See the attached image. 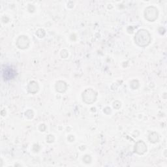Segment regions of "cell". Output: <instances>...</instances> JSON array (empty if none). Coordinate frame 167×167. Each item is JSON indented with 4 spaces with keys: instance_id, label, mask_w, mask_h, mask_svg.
I'll return each instance as SVG.
<instances>
[{
    "instance_id": "cell-1",
    "label": "cell",
    "mask_w": 167,
    "mask_h": 167,
    "mask_svg": "<svg viewBox=\"0 0 167 167\" xmlns=\"http://www.w3.org/2000/svg\"><path fill=\"white\" fill-rule=\"evenodd\" d=\"M151 35L148 30L140 29L136 33L135 36V43L140 47H146L151 42Z\"/></svg>"
},
{
    "instance_id": "cell-2",
    "label": "cell",
    "mask_w": 167,
    "mask_h": 167,
    "mask_svg": "<svg viewBox=\"0 0 167 167\" xmlns=\"http://www.w3.org/2000/svg\"><path fill=\"white\" fill-rule=\"evenodd\" d=\"M82 97L83 101L85 103L88 104H93L97 100V93L91 88H88L82 93Z\"/></svg>"
},
{
    "instance_id": "cell-3",
    "label": "cell",
    "mask_w": 167,
    "mask_h": 167,
    "mask_svg": "<svg viewBox=\"0 0 167 167\" xmlns=\"http://www.w3.org/2000/svg\"><path fill=\"white\" fill-rule=\"evenodd\" d=\"M159 15V11L154 6L146 7L144 11V17L149 22H154Z\"/></svg>"
},
{
    "instance_id": "cell-4",
    "label": "cell",
    "mask_w": 167,
    "mask_h": 167,
    "mask_svg": "<svg viewBox=\"0 0 167 167\" xmlns=\"http://www.w3.org/2000/svg\"><path fill=\"white\" fill-rule=\"evenodd\" d=\"M16 75V71L14 68L9 67V66H6L5 68L3 69L2 71V77L5 80H9Z\"/></svg>"
},
{
    "instance_id": "cell-5",
    "label": "cell",
    "mask_w": 167,
    "mask_h": 167,
    "mask_svg": "<svg viewBox=\"0 0 167 167\" xmlns=\"http://www.w3.org/2000/svg\"><path fill=\"white\" fill-rule=\"evenodd\" d=\"M134 152L138 155H143L147 152V146L142 140H138L136 142L134 147Z\"/></svg>"
},
{
    "instance_id": "cell-6",
    "label": "cell",
    "mask_w": 167,
    "mask_h": 167,
    "mask_svg": "<svg viewBox=\"0 0 167 167\" xmlns=\"http://www.w3.org/2000/svg\"><path fill=\"white\" fill-rule=\"evenodd\" d=\"M29 45V39L26 35H22L16 40V46L20 49L28 48Z\"/></svg>"
},
{
    "instance_id": "cell-7",
    "label": "cell",
    "mask_w": 167,
    "mask_h": 167,
    "mask_svg": "<svg viewBox=\"0 0 167 167\" xmlns=\"http://www.w3.org/2000/svg\"><path fill=\"white\" fill-rule=\"evenodd\" d=\"M27 89H28V91L29 92V93H31V94H35V93H36L39 89V84H38L37 82H35V81H31V82L28 84Z\"/></svg>"
},
{
    "instance_id": "cell-8",
    "label": "cell",
    "mask_w": 167,
    "mask_h": 167,
    "mask_svg": "<svg viewBox=\"0 0 167 167\" xmlns=\"http://www.w3.org/2000/svg\"><path fill=\"white\" fill-rule=\"evenodd\" d=\"M55 88H56V91H57L58 93H64L67 89V84L64 81L59 80L56 83Z\"/></svg>"
},
{
    "instance_id": "cell-9",
    "label": "cell",
    "mask_w": 167,
    "mask_h": 167,
    "mask_svg": "<svg viewBox=\"0 0 167 167\" xmlns=\"http://www.w3.org/2000/svg\"><path fill=\"white\" fill-rule=\"evenodd\" d=\"M148 139H149V142L153 144H155L159 141V135H158V134L157 132H152L149 135Z\"/></svg>"
},
{
    "instance_id": "cell-10",
    "label": "cell",
    "mask_w": 167,
    "mask_h": 167,
    "mask_svg": "<svg viewBox=\"0 0 167 167\" xmlns=\"http://www.w3.org/2000/svg\"><path fill=\"white\" fill-rule=\"evenodd\" d=\"M130 86L132 89H137L139 88V82L137 80H133L131 81Z\"/></svg>"
},
{
    "instance_id": "cell-11",
    "label": "cell",
    "mask_w": 167,
    "mask_h": 167,
    "mask_svg": "<svg viewBox=\"0 0 167 167\" xmlns=\"http://www.w3.org/2000/svg\"><path fill=\"white\" fill-rule=\"evenodd\" d=\"M46 35V32L43 29H39L36 31V35L39 38H43Z\"/></svg>"
},
{
    "instance_id": "cell-12",
    "label": "cell",
    "mask_w": 167,
    "mask_h": 167,
    "mask_svg": "<svg viewBox=\"0 0 167 167\" xmlns=\"http://www.w3.org/2000/svg\"><path fill=\"white\" fill-rule=\"evenodd\" d=\"M25 116L28 119H32L34 116V113L33 110H28L26 112H25Z\"/></svg>"
},
{
    "instance_id": "cell-13",
    "label": "cell",
    "mask_w": 167,
    "mask_h": 167,
    "mask_svg": "<svg viewBox=\"0 0 167 167\" xmlns=\"http://www.w3.org/2000/svg\"><path fill=\"white\" fill-rule=\"evenodd\" d=\"M83 161L86 164H89L91 162V156L89 155H86L83 158Z\"/></svg>"
},
{
    "instance_id": "cell-14",
    "label": "cell",
    "mask_w": 167,
    "mask_h": 167,
    "mask_svg": "<svg viewBox=\"0 0 167 167\" xmlns=\"http://www.w3.org/2000/svg\"><path fill=\"white\" fill-rule=\"evenodd\" d=\"M46 140L48 143H52V142H54V141L55 140V137H54V135H49L46 137Z\"/></svg>"
},
{
    "instance_id": "cell-15",
    "label": "cell",
    "mask_w": 167,
    "mask_h": 167,
    "mask_svg": "<svg viewBox=\"0 0 167 167\" xmlns=\"http://www.w3.org/2000/svg\"><path fill=\"white\" fill-rule=\"evenodd\" d=\"M121 103H120V101H116L114 102V103H113V107H114L115 109H117V110L120 109V107H121Z\"/></svg>"
},
{
    "instance_id": "cell-16",
    "label": "cell",
    "mask_w": 167,
    "mask_h": 167,
    "mask_svg": "<svg viewBox=\"0 0 167 167\" xmlns=\"http://www.w3.org/2000/svg\"><path fill=\"white\" fill-rule=\"evenodd\" d=\"M60 55H61V56L63 57V58H66V57H68L69 53L68 52H67L66 50H63L61 52Z\"/></svg>"
},
{
    "instance_id": "cell-17",
    "label": "cell",
    "mask_w": 167,
    "mask_h": 167,
    "mask_svg": "<svg viewBox=\"0 0 167 167\" xmlns=\"http://www.w3.org/2000/svg\"><path fill=\"white\" fill-rule=\"evenodd\" d=\"M39 130H40V131H45V130H46V125H45V124H41V125H40V126H39Z\"/></svg>"
},
{
    "instance_id": "cell-18",
    "label": "cell",
    "mask_w": 167,
    "mask_h": 167,
    "mask_svg": "<svg viewBox=\"0 0 167 167\" xmlns=\"http://www.w3.org/2000/svg\"><path fill=\"white\" fill-rule=\"evenodd\" d=\"M67 140H68L69 142H72V141L74 140V137L72 136V135H69L68 137H67Z\"/></svg>"
}]
</instances>
